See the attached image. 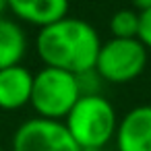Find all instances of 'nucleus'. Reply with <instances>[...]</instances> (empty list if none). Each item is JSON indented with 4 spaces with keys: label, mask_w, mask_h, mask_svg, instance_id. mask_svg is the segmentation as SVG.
<instances>
[{
    "label": "nucleus",
    "mask_w": 151,
    "mask_h": 151,
    "mask_svg": "<svg viewBox=\"0 0 151 151\" xmlns=\"http://www.w3.org/2000/svg\"><path fill=\"white\" fill-rule=\"evenodd\" d=\"M101 44L99 31L89 21L70 15L37 29L35 35V52L42 64L75 75L95 68Z\"/></svg>",
    "instance_id": "nucleus-1"
},
{
    "label": "nucleus",
    "mask_w": 151,
    "mask_h": 151,
    "mask_svg": "<svg viewBox=\"0 0 151 151\" xmlns=\"http://www.w3.org/2000/svg\"><path fill=\"white\" fill-rule=\"evenodd\" d=\"M118 114L104 93L81 95L64 124L81 151H104L116 137Z\"/></svg>",
    "instance_id": "nucleus-2"
},
{
    "label": "nucleus",
    "mask_w": 151,
    "mask_h": 151,
    "mask_svg": "<svg viewBox=\"0 0 151 151\" xmlns=\"http://www.w3.org/2000/svg\"><path fill=\"white\" fill-rule=\"evenodd\" d=\"M81 95L83 91L75 73L54 66H42L37 73H33V91L29 106L40 118L64 120Z\"/></svg>",
    "instance_id": "nucleus-3"
},
{
    "label": "nucleus",
    "mask_w": 151,
    "mask_h": 151,
    "mask_svg": "<svg viewBox=\"0 0 151 151\" xmlns=\"http://www.w3.org/2000/svg\"><path fill=\"white\" fill-rule=\"evenodd\" d=\"M149 64V50L141 44L139 37L122 40L110 37L101 44L95 73L101 77L104 83L110 85H126L137 81Z\"/></svg>",
    "instance_id": "nucleus-4"
},
{
    "label": "nucleus",
    "mask_w": 151,
    "mask_h": 151,
    "mask_svg": "<svg viewBox=\"0 0 151 151\" xmlns=\"http://www.w3.org/2000/svg\"><path fill=\"white\" fill-rule=\"evenodd\" d=\"M9 151H81V147L70 137L64 120L33 116L15 128Z\"/></svg>",
    "instance_id": "nucleus-5"
},
{
    "label": "nucleus",
    "mask_w": 151,
    "mask_h": 151,
    "mask_svg": "<svg viewBox=\"0 0 151 151\" xmlns=\"http://www.w3.org/2000/svg\"><path fill=\"white\" fill-rule=\"evenodd\" d=\"M114 143L118 151H151V104L134 106L120 116Z\"/></svg>",
    "instance_id": "nucleus-6"
},
{
    "label": "nucleus",
    "mask_w": 151,
    "mask_h": 151,
    "mask_svg": "<svg viewBox=\"0 0 151 151\" xmlns=\"http://www.w3.org/2000/svg\"><path fill=\"white\" fill-rule=\"evenodd\" d=\"M70 0H9V13L23 25L42 29L68 15Z\"/></svg>",
    "instance_id": "nucleus-7"
},
{
    "label": "nucleus",
    "mask_w": 151,
    "mask_h": 151,
    "mask_svg": "<svg viewBox=\"0 0 151 151\" xmlns=\"http://www.w3.org/2000/svg\"><path fill=\"white\" fill-rule=\"evenodd\" d=\"M33 70L25 64H15L0 70V110L17 112L31 104Z\"/></svg>",
    "instance_id": "nucleus-8"
},
{
    "label": "nucleus",
    "mask_w": 151,
    "mask_h": 151,
    "mask_svg": "<svg viewBox=\"0 0 151 151\" xmlns=\"http://www.w3.org/2000/svg\"><path fill=\"white\" fill-rule=\"evenodd\" d=\"M29 52V35L25 25L13 17H0V70L23 64Z\"/></svg>",
    "instance_id": "nucleus-9"
},
{
    "label": "nucleus",
    "mask_w": 151,
    "mask_h": 151,
    "mask_svg": "<svg viewBox=\"0 0 151 151\" xmlns=\"http://www.w3.org/2000/svg\"><path fill=\"white\" fill-rule=\"evenodd\" d=\"M139 11L134 9H120L110 17L108 29H110V37H122V40H130L139 35Z\"/></svg>",
    "instance_id": "nucleus-10"
},
{
    "label": "nucleus",
    "mask_w": 151,
    "mask_h": 151,
    "mask_svg": "<svg viewBox=\"0 0 151 151\" xmlns=\"http://www.w3.org/2000/svg\"><path fill=\"white\" fill-rule=\"evenodd\" d=\"M79 77V85H81V91L83 95H93V93H101V77L93 70H87V73H81L77 75Z\"/></svg>",
    "instance_id": "nucleus-11"
},
{
    "label": "nucleus",
    "mask_w": 151,
    "mask_h": 151,
    "mask_svg": "<svg viewBox=\"0 0 151 151\" xmlns=\"http://www.w3.org/2000/svg\"><path fill=\"white\" fill-rule=\"evenodd\" d=\"M139 40H141V44L151 52V9H147V11H143V13H139Z\"/></svg>",
    "instance_id": "nucleus-12"
},
{
    "label": "nucleus",
    "mask_w": 151,
    "mask_h": 151,
    "mask_svg": "<svg viewBox=\"0 0 151 151\" xmlns=\"http://www.w3.org/2000/svg\"><path fill=\"white\" fill-rule=\"evenodd\" d=\"M130 4H132V9H134V11L143 13V11L151 9V0H130Z\"/></svg>",
    "instance_id": "nucleus-13"
},
{
    "label": "nucleus",
    "mask_w": 151,
    "mask_h": 151,
    "mask_svg": "<svg viewBox=\"0 0 151 151\" xmlns=\"http://www.w3.org/2000/svg\"><path fill=\"white\" fill-rule=\"evenodd\" d=\"M9 13V0H0V17H4Z\"/></svg>",
    "instance_id": "nucleus-14"
},
{
    "label": "nucleus",
    "mask_w": 151,
    "mask_h": 151,
    "mask_svg": "<svg viewBox=\"0 0 151 151\" xmlns=\"http://www.w3.org/2000/svg\"><path fill=\"white\" fill-rule=\"evenodd\" d=\"M0 151H6V149H4V147H2V145H0Z\"/></svg>",
    "instance_id": "nucleus-15"
}]
</instances>
